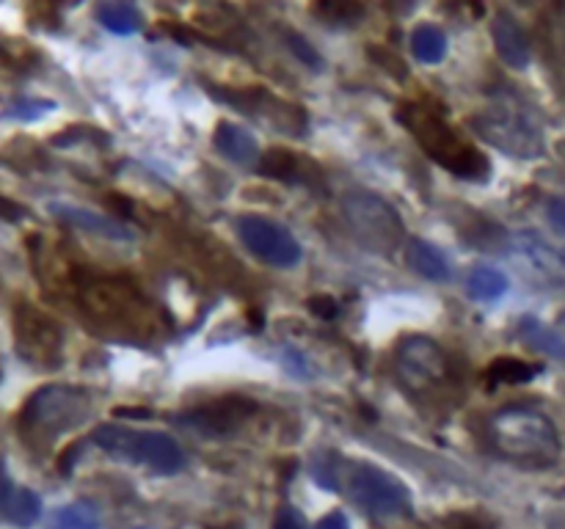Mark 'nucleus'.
Returning a JSON list of instances; mask_svg holds the SVG:
<instances>
[{
  "instance_id": "33",
  "label": "nucleus",
  "mask_w": 565,
  "mask_h": 529,
  "mask_svg": "<svg viewBox=\"0 0 565 529\" xmlns=\"http://www.w3.org/2000/svg\"><path fill=\"white\" fill-rule=\"evenodd\" d=\"M549 221H552L554 229L565 237V199H554V202L549 204Z\"/></svg>"
},
{
  "instance_id": "10",
  "label": "nucleus",
  "mask_w": 565,
  "mask_h": 529,
  "mask_svg": "<svg viewBox=\"0 0 565 529\" xmlns=\"http://www.w3.org/2000/svg\"><path fill=\"white\" fill-rule=\"evenodd\" d=\"M257 412V403L249 401V397H240V394H229L224 401L207 403L202 408H193V412L180 414L174 419L182 428L193 430V434L213 436V439H221V436H229L238 430V425L244 423L246 417Z\"/></svg>"
},
{
  "instance_id": "25",
  "label": "nucleus",
  "mask_w": 565,
  "mask_h": 529,
  "mask_svg": "<svg viewBox=\"0 0 565 529\" xmlns=\"http://www.w3.org/2000/svg\"><path fill=\"white\" fill-rule=\"evenodd\" d=\"M50 529H100V516L86 502H75L53 513Z\"/></svg>"
},
{
  "instance_id": "28",
  "label": "nucleus",
  "mask_w": 565,
  "mask_h": 529,
  "mask_svg": "<svg viewBox=\"0 0 565 529\" xmlns=\"http://www.w3.org/2000/svg\"><path fill=\"white\" fill-rule=\"evenodd\" d=\"M53 108V102H45V100H29V97H20V100L9 102L7 113L3 116L7 119H23V122H31V119H39L45 116L47 111Z\"/></svg>"
},
{
  "instance_id": "1",
  "label": "nucleus",
  "mask_w": 565,
  "mask_h": 529,
  "mask_svg": "<svg viewBox=\"0 0 565 529\" xmlns=\"http://www.w3.org/2000/svg\"><path fill=\"white\" fill-rule=\"evenodd\" d=\"M488 444L505 461L530 469L554 466L560 458V436L552 419L527 406L499 408L488 419Z\"/></svg>"
},
{
  "instance_id": "24",
  "label": "nucleus",
  "mask_w": 565,
  "mask_h": 529,
  "mask_svg": "<svg viewBox=\"0 0 565 529\" xmlns=\"http://www.w3.org/2000/svg\"><path fill=\"white\" fill-rule=\"evenodd\" d=\"M519 334H521V339L530 345V348H535V350H541V353H549V356H554V359L565 361V339L560 337L554 328H549V326H543V323L527 317V320H521Z\"/></svg>"
},
{
  "instance_id": "23",
  "label": "nucleus",
  "mask_w": 565,
  "mask_h": 529,
  "mask_svg": "<svg viewBox=\"0 0 565 529\" xmlns=\"http://www.w3.org/2000/svg\"><path fill=\"white\" fill-rule=\"evenodd\" d=\"M411 53L422 64H441L447 56V36L436 25H419L411 34Z\"/></svg>"
},
{
  "instance_id": "27",
  "label": "nucleus",
  "mask_w": 565,
  "mask_h": 529,
  "mask_svg": "<svg viewBox=\"0 0 565 529\" xmlns=\"http://www.w3.org/2000/svg\"><path fill=\"white\" fill-rule=\"evenodd\" d=\"M284 42H287L290 53H293V56L298 58L301 64H306V67H312V69H315V72H320V69H323V56L315 50V47L309 45V42L304 40V36L295 34V31H287V34H284Z\"/></svg>"
},
{
  "instance_id": "16",
  "label": "nucleus",
  "mask_w": 565,
  "mask_h": 529,
  "mask_svg": "<svg viewBox=\"0 0 565 529\" xmlns=\"http://www.w3.org/2000/svg\"><path fill=\"white\" fill-rule=\"evenodd\" d=\"M213 144L226 160L240 166H255L262 160L260 144H257L255 133L235 122H221L213 133Z\"/></svg>"
},
{
  "instance_id": "12",
  "label": "nucleus",
  "mask_w": 565,
  "mask_h": 529,
  "mask_svg": "<svg viewBox=\"0 0 565 529\" xmlns=\"http://www.w3.org/2000/svg\"><path fill=\"white\" fill-rule=\"evenodd\" d=\"M513 251L527 262L538 277L552 284H565V251L543 240L538 232H519L513 237Z\"/></svg>"
},
{
  "instance_id": "6",
  "label": "nucleus",
  "mask_w": 565,
  "mask_h": 529,
  "mask_svg": "<svg viewBox=\"0 0 565 529\" xmlns=\"http://www.w3.org/2000/svg\"><path fill=\"white\" fill-rule=\"evenodd\" d=\"M348 494L364 513L378 518L411 516V496L384 469L357 463L348 474Z\"/></svg>"
},
{
  "instance_id": "34",
  "label": "nucleus",
  "mask_w": 565,
  "mask_h": 529,
  "mask_svg": "<svg viewBox=\"0 0 565 529\" xmlns=\"http://www.w3.org/2000/svg\"><path fill=\"white\" fill-rule=\"evenodd\" d=\"M317 529H351V524H348L346 513L334 510V513H328L320 524H317Z\"/></svg>"
},
{
  "instance_id": "22",
  "label": "nucleus",
  "mask_w": 565,
  "mask_h": 529,
  "mask_svg": "<svg viewBox=\"0 0 565 529\" xmlns=\"http://www.w3.org/2000/svg\"><path fill=\"white\" fill-rule=\"evenodd\" d=\"M538 372H541V364H530V361L502 356V359H494L491 364H488L486 381L491 383V386H502V383L513 386V383H530Z\"/></svg>"
},
{
  "instance_id": "5",
  "label": "nucleus",
  "mask_w": 565,
  "mask_h": 529,
  "mask_svg": "<svg viewBox=\"0 0 565 529\" xmlns=\"http://www.w3.org/2000/svg\"><path fill=\"white\" fill-rule=\"evenodd\" d=\"M342 215L362 248L378 257H392L406 240L400 213L386 199L370 191H351L342 199Z\"/></svg>"
},
{
  "instance_id": "31",
  "label": "nucleus",
  "mask_w": 565,
  "mask_h": 529,
  "mask_svg": "<svg viewBox=\"0 0 565 529\" xmlns=\"http://www.w3.org/2000/svg\"><path fill=\"white\" fill-rule=\"evenodd\" d=\"M306 306H309L317 317H323V320H334V317L339 315V304L331 295H312V299L306 301Z\"/></svg>"
},
{
  "instance_id": "29",
  "label": "nucleus",
  "mask_w": 565,
  "mask_h": 529,
  "mask_svg": "<svg viewBox=\"0 0 565 529\" xmlns=\"http://www.w3.org/2000/svg\"><path fill=\"white\" fill-rule=\"evenodd\" d=\"M244 102H246V108H249L251 113H257V111H260V108H262V102H265V105H268V102H271V97L262 94V91H257L255 100H251L249 94H244V100H240V105H244ZM279 105H282V102L276 100V105H273V108H279ZM265 111H271V108H265ZM271 113H279V116H284V119H295V122H304V113H301L298 108L284 105L282 111H271ZM262 119H265V113H262Z\"/></svg>"
},
{
  "instance_id": "30",
  "label": "nucleus",
  "mask_w": 565,
  "mask_h": 529,
  "mask_svg": "<svg viewBox=\"0 0 565 529\" xmlns=\"http://www.w3.org/2000/svg\"><path fill=\"white\" fill-rule=\"evenodd\" d=\"M273 529H309L304 513L293 505H284L282 510L276 513V521H273Z\"/></svg>"
},
{
  "instance_id": "4",
  "label": "nucleus",
  "mask_w": 565,
  "mask_h": 529,
  "mask_svg": "<svg viewBox=\"0 0 565 529\" xmlns=\"http://www.w3.org/2000/svg\"><path fill=\"white\" fill-rule=\"evenodd\" d=\"M470 124L483 142L497 147L499 153L513 155V158L521 160H532L543 155L541 127H538L535 116L519 97H497L486 111L472 116Z\"/></svg>"
},
{
  "instance_id": "20",
  "label": "nucleus",
  "mask_w": 565,
  "mask_h": 529,
  "mask_svg": "<svg viewBox=\"0 0 565 529\" xmlns=\"http://www.w3.org/2000/svg\"><path fill=\"white\" fill-rule=\"evenodd\" d=\"M543 40H546V56L557 72L560 83L565 86V7H552L543 18Z\"/></svg>"
},
{
  "instance_id": "21",
  "label": "nucleus",
  "mask_w": 565,
  "mask_h": 529,
  "mask_svg": "<svg viewBox=\"0 0 565 529\" xmlns=\"http://www.w3.org/2000/svg\"><path fill=\"white\" fill-rule=\"evenodd\" d=\"M508 288V277L499 268H491V264H477L475 271L466 277V293H470V299L481 301V304L502 299Z\"/></svg>"
},
{
  "instance_id": "13",
  "label": "nucleus",
  "mask_w": 565,
  "mask_h": 529,
  "mask_svg": "<svg viewBox=\"0 0 565 529\" xmlns=\"http://www.w3.org/2000/svg\"><path fill=\"white\" fill-rule=\"evenodd\" d=\"M133 463H144L155 474H177L185 466V452L171 436L158 430H138Z\"/></svg>"
},
{
  "instance_id": "19",
  "label": "nucleus",
  "mask_w": 565,
  "mask_h": 529,
  "mask_svg": "<svg viewBox=\"0 0 565 529\" xmlns=\"http://www.w3.org/2000/svg\"><path fill=\"white\" fill-rule=\"evenodd\" d=\"M94 18L102 29L120 36L138 34L144 29V14L138 12V7L125 3V0H105L94 9Z\"/></svg>"
},
{
  "instance_id": "2",
  "label": "nucleus",
  "mask_w": 565,
  "mask_h": 529,
  "mask_svg": "<svg viewBox=\"0 0 565 529\" xmlns=\"http://www.w3.org/2000/svg\"><path fill=\"white\" fill-rule=\"evenodd\" d=\"M397 119L411 130L419 147L447 171L461 180H486L488 177L491 166H488L486 155L472 147L459 130L447 122L439 108H430L428 102H406L397 111Z\"/></svg>"
},
{
  "instance_id": "8",
  "label": "nucleus",
  "mask_w": 565,
  "mask_h": 529,
  "mask_svg": "<svg viewBox=\"0 0 565 529\" xmlns=\"http://www.w3.org/2000/svg\"><path fill=\"white\" fill-rule=\"evenodd\" d=\"M14 334H18L20 356H25L34 364L53 367L58 364V350H61V328L42 315L36 306L20 304L14 309Z\"/></svg>"
},
{
  "instance_id": "7",
  "label": "nucleus",
  "mask_w": 565,
  "mask_h": 529,
  "mask_svg": "<svg viewBox=\"0 0 565 529\" xmlns=\"http://www.w3.org/2000/svg\"><path fill=\"white\" fill-rule=\"evenodd\" d=\"M238 235L257 259L276 264V268H293L304 257L293 232L276 221L262 218V215H244L238 221Z\"/></svg>"
},
{
  "instance_id": "15",
  "label": "nucleus",
  "mask_w": 565,
  "mask_h": 529,
  "mask_svg": "<svg viewBox=\"0 0 565 529\" xmlns=\"http://www.w3.org/2000/svg\"><path fill=\"white\" fill-rule=\"evenodd\" d=\"M491 36L494 45H497L499 58H502L508 67L524 69L530 64V40H527L524 29H521L519 20L510 12H497L491 23Z\"/></svg>"
},
{
  "instance_id": "14",
  "label": "nucleus",
  "mask_w": 565,
  "mask_h": 529,
  "mask_svg": "<svg viewBox=\"0 0 565 529\" xmlns=\"http://www.w3.org/2000/svg\"><path fill=\"white\" fill-rule=\"evenodd\" d=\"M50 213L56 215L58 221H64V224L89 232V235H100L105 237V240H133V235H136V232H133L131 226L122 224V221L108 218V215L94 213V210L75 207V204L53 202Z\"/></svg>"
},
{
  "instance_id": "17",
  "label": "nucleus",
  "mask_w": 565,
  "mask_h": 529,
  "mask_svg": "<svg viewBox=\"0 0 565 529\" xmlns=\"http://www.w3.org/2000/svg\"><path fill=\"white\" fill-rule=\"evenodd\" d=\"M406 262L411 264V271L419 273L428 282H450L452 268L450 259L444 257L441 248H436L428 240H411L406 246Z\"/></svg>"
},
{
  "instance_id": "26",
  "label": "nucleus",
  "mask_w": 565,
  "mask_h": 529,
  "mask_svg": "<svg viewBox=\"0 0 565 529\" xmlns=\"http://www.w3.org/2000/svg\"><path fill=\"white\" fill-rule=\"evenodd\" d=\"M312 14L328 25H351L362 18L364 7L362 3H317L312 7Z\"/></svg>"
},
{
  "instance_id": "3",
  "label": "nucleus",
  "mask_w": 565,
  "mask_h": 529,
  "mask_svg": "<svg viewBox=\"0 0 565 529\" xmlns=\"http://www.w3.org/2000/svg\"><path fill=\"white\" fill-rule=\"evenodd\" d=\"M91 414V394L78 386L50 383L31 394V401L20 412V434L39 444L61 439L69 430L80 428Z\"/></svg>"
},
{
  "instance_id": "18",
  "label": "nucleus",
  "mask_w": 565,
  "mask_h": 529,
  "mask_svg": "<svg viewBox=\"0 0 565 529\" xmlns=\"http://www.w3.org/2000/svg\"><path fill=\"white\" fill-rule=\"evenodd\" d=\"M42 516V499L31 488H12V480H3V518L14 527H34Z\"/></svg>"
},
{
  "instance_id": "9",
  "label": "nucleus",
  "mask_w": 565,
  "mask_h": 529,
  "mask_svg": "<svg viewBox=\"0 0 565 529\" xmlns=\"http://www.w3.org/2000/svg\"><path fill=\"white\" fill-rule=\"evenodd\" d=\"M397 372L414 392H425L444 378V350L430 337H406L397 345Z\"/></svg>"
},
{
  "instance_id": "11",
  "label": "nucleus",
  "mask_w": 565,
  "mask_h": 529,
  "mask_svg": "<svg viewBox=\"0 0 565 529\" xmlns=\"http://www.w3.org/2000/svg\"><path fill=\"white\" fill-rule=\"evenodd\" d=\"M260 175H265L268 180L287 182V185H323L320 166L306 158V155L290 153V149H268V153H262Z\"/></svg>"
},
{
  "instance_id": "32",
  "label": "nucleus",
  "mask_w": 565,
  "mask_h": 529,
  "mask_svg": "<svg viewBox=\"0 0 565 529\" xmlns=\"http://www.w3.org/2000/svg\"><path fill=\"white\" fill-rule=\"evenodd\" d=\"M370 56H373L378 64H384L386 72H392L395 78H406V64H403L397 56H389V53L384 50H370Z\"/></svg>"
}]
</instances>
